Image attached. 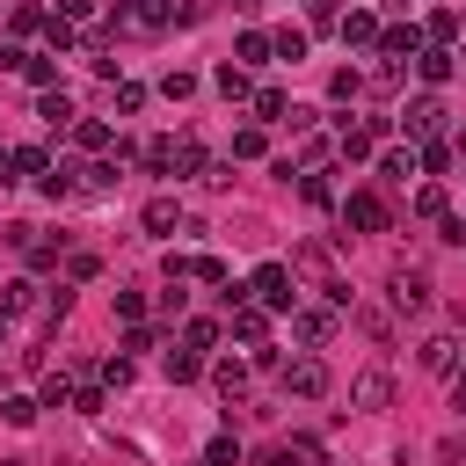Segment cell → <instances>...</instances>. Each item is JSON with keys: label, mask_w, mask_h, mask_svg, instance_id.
<instances>
[{"label": "cell", "mask_w": 466, "mask_h": 466, "mask_svg": "<svg viewBox=\"0 0 466 466\" xmlns=\"http://www.w3.org/2000/svg\"><path fill=\"white\" fill-rule=\"evenodd\" d=\"M415 218H437V226L451 218V197H444V182H422V189H415Z\"/></svg>", "instance_id": "25"}, {"label": "cell", "mask_w": 466, "mask_h": 466, "mask_svg": "<svg viewBox=\"0 0 466 466\" xmlns=\"http://www.w3.org/2000/svg\"><path fill=\"white\" fill-rule=\"evenodd\" d=\"M124 350L138 357V350H160V328H146V320H131V335H124Z\"/></svg>", "instance_id": "44"}, {"label": "cell", "mask_w": 466, "mask_h": 466, "mask_svg": "<svg viewBox=\"0 0 466 466\" xmlns=\"http://www.w3.org/2000/svg\"><path fill=\"white\" fill-rule=\"evenodd\" d=\"M379 29H386V22H379L371 7H350V15H342V44H350V51H379Z\"/></svg>", "instance_id": "11"}, {"label": "cell", "mask_w": 466, "mask_h": 466, "mask_svg": "<svg viewBox=\"0 0 466 466\" xmlns=\"http://www.w3.org/2000/svg\"><path fill=\"white\" fill-rule=\"evenodd\" d=\"M459 218H466V211H459Z\"/></svg>", "instance_id": "57"}, {"label": "cell", "mask_w": 466, "mask_h": 466, "mask_svg": "<svg viewBox=\"0 0 466 466\" xmlns=\"http://www.w3.org/2000/svg\"><path fill=\"white\" fill-rule=\"evenodd\" d=\"M116 182H124V175H116V160H87V167H80V189H95V197H109Z\"/></svg>", "instance_id": "27"}, {"label": "cell", "mask_w": 466, "mask_h": 466, "mask_svg": "<svg viewBox=\"0 0 466 466\" xmlns=\"http://www.w3.org/2000/svg\"><path fill=\"white\" fill-rule=\"evenodd\" d=\"M44 167H51L44 146H7L0 153V182H44Z\"/></svg>", "instance_id": "7"}, {"label": "cell", "mask_w": 466, "mask_h": 466, "mask_svg": "<svg viewBox=\"0 0 466 466\" xmlns=\"http://www.w3.org/2000/svg\"><path fill=\"white\" fill-rule=\"evenodd\" d=\"M269 44H277V58H291V66H299V58H306V29H277V36H269Z\"/></svg>", "instance_id": "36"}, {"label": "cell", "mask_w": 466, "mask_h": 466, "mask_svg": "<svg viewBox=\"0 0 466 466\" xmlns=\"http://www.w3.org/2000/svg\"><path fill=\"white\" fill-rule=\"evenodd\" d=\"M0 350H7V313H0Z\"/></svg>", "instance_id": "53"}, {"label": "cell", "mask_w": 466, "mask_h": 466, "mask_svg": "<svg viewBox=\"0 0 466 466\" xmlns=\"http://www.w3.org/2000/svg\"><path fill=\"white\" fill-rule=\"evenodd\" d=\"M36 116H44L51 131H66V124H73V102H66V87H44V95H36Z\"/></svg>", "instance_id": "22"}, {"label": "cell", "mask_w": 466, "mask_h": 466, "mask_svg": "<svg viewBox=\"0 0 466 466\" xmlns=\"http://www.w3.org/2000/svg\"><path fill=\"white\" fill-rule=\"evenodd\" d=\"M415 73H422L430 87H444V80L459 73V51H451V44H422V51H415Z\"/></svg>", "instance_id": "12"}, {"label": "cell", "mask_w": 466, "mask_h": 466, "mask_svg": "<svg viewBox=\"0 0 466 466\" xmlns=\"http://www.w3.org/2000/svg\"><path fill=\"white\" fill-rule=\"evenodd\" d=\"M146 313V291H116V320H138Z\"/></svg>", "instance_id": "50"}, {"label": "cell", "mask_w": 466, "mask_h": 466, "mask_svg": "<svg viewBox=\"0 0 466 466\" xmlns=\"http://www.w3.org/2000/svg\"><path fill=\"white\" fill-rule=\"evenodd\" d=\"M415 51H422V22H386V29H379V58H386V66H408Z\"/></svg>", "instance_id": "6"}, {"label": "cell", "mask_w": 466, "mask_h": 466, "mask_svg": "<svg viewBox=\"0 0 466 466\" xmlns=\"http://www.w3.org/2000/svg\"><path fill=\"white\" fill-rule=\"evenodd\" d=\"M459 58H466V51H459Z\"/></svg>", "instance_id": "56"}, {"label": "cell", "mask_w": 466, "mask_h": 466, "mask_svg": "<svg viewBox=\"0 0 466 466\" xmlns=\"http://www.w3.org/2000/svg\"><path fill=\"white\" fill-rule=\"evenodd\" d=\"M306 7H320V0H306Z\"/></svg>", "instance_id": "55"}, {"label": "cell", "mask_w": 466, "mask_h": 466, "mask_svg": "<svg viewBox=\"0 0 466 466\" xmlns=\"http://www.w3.org/2000/svg\"><path fill=\"white\" fill-rule=\"evenodd\" d=\"M269 138H262V124H248V131H233V160H255Z\"/></svg>", "instance_id": "37"}, {"label": "cell", "mask_w": 466, "mask_h": 466, "mask_svg": "<svg viewBox=\"0 0 466 466\" xmlns=\"http://www.w3.org/2000/svg\"><path fill=\"white\" fill-rule=\"evenodd\" d=\"M218 335H226V328H218V320H189V328H182V342H189V350H211V342H218Z\"/></svg>", "instance_id": "40"}, {"label": "cell", "mask_w": 466, "mask_h": 466, "mask_svg": "<svg viewBox=\"0 0 466 466\" xmlns=\"http://www.w3.org/2000/svg\"><path fill=\"white\" fill-rule=\"evenodd\" d=\"M138 218H146V233H175V226H182V204H175V197H153Z\"/></svg>", "instance_id": "26"}, {"label": "cell", "mask_w": 466, "mask_h": 466, "mask_svg": "<svg viewBox=\"0 0 466 466\" xmlns=\"http://www.w3.org/2000/svg\"><path fill=\"white\" fill-rule=\"evenodd\" d=\"M160 95H167V102H182V95H197V80H189V73H167V80H160Z\"/></svg>", "instance_id": "47"}, {"label": "cell", "mask_w": 466, "mask_h": 466, "mask_svg": "<svg viewBox=\"0 0 466 466\" xmlns=\"http://www.w3.org/2000/svg\"><path fill=\"white\" fill-rule=\"evenodd\" d=\"M44 44H51V58H58V51H73L80 36H73V22H66V15H51V22H44Z\"/></svg>", "instance_id": "35"}, {"label": "cell", "mask_w": 466, "mask_h": 466, "mask_svg": "<svg viewBox=\"0 0 466 466\" xmlns=\"http://www.w3.org/2000/svg\"><path fill=\"white\" fill-rule=\"evenodd\" d=\"M357 328H364V335H371V342H386V335H393V320H386V313H379V306H357Z\"/></svg>", "instance_id": "39"}, {"label": "cell", "mask_w": 466, "mask_h": 466, "mask_svg": "<svg viewBox=\"0 0 466 466\" xmlns=\"http://www.w3.org/2000/svg\"><path fill=\"white\" fill-rule=\"evenodd\" d=\"M269 466H320V437H306V430L284 437V444L269 451Z\"/></svg>", "instance_id": "15"}, {"label": "cell", "mask_w": 466, "mask_h": 466, "mask_svg": "<svg viewBox=\"0 0 466 466\" xmlns=\"http://www.w3.org/2000/svg\"><path fill=\"white\" fill-rule=\"evenodd\" d=\"M422 371H459V335H430L422 342Z\"/></svg>", "instance_id": "19"}, {"label": "cell", "mask_w": 466, "mask_h": 466, "mask_svg": "<svg viewBox=\"0 0 466 466\" xmlns=\"http://www.w3.org/2000/svg\"><path fill=\"white\" fill-rule=\"evenodd\" d=\"M386 400H393V371H386V364H371V371H357V379H350V408L379 415Z\"/></svg>", "instance_id": "5"}, {"label": "cell", "mask_w": 466, "mask_h": 466, "mask_svg": "<svg viewBox=\"0 0 466 466\" xmlns=\"http://www.w3.org/2000/svg\"><path fill=\"white\" fill-rule=\"evenodd\" d=\"M299 197H306V204H335V182H328V175H299Z\"/></svg>", "instance_id": "38"}, {"label": "cell", "mask_w": 466, "mask_h": 466, "mask_svg": "<svg viewBox=\"0 0 466 466\" xmlns=\"http://www.w3.org/2000/svg\"><path fill=\"white\" fill-rule=\"evenodd\" d=\"M197 284H226V262L218 255H197Z\"/></svg>", "instance_id": "49"}, {"label": "cell", "mask_w": 466, "mask_h": 466, "mask_svg": "<svg viewBox=\"0 0 466 466\" xmlns=\"http://www.w3.org/2000/svg\"><path fill=\"white\" fill-rule=\"evenodd\" d=\"M233 7H262V0H233Z\"/></svg>", "instance_id": "54"}, {"label": "cell", "mask_w": 466, "mask_h": 466, "mask_svg": "<svg viewBox=\"0 0 466 466\" xmlns=\"http://www.w3.org/2000/svg\"><path fill=\"white\" fill-rule=\"evenodd\" d=\"M0 66H15L36 95H44V87H58V58H51V51H22V44H7V51H0Z\"/></svg>", "instance_id": "4"}, {"label": "cell", "mask_w": 466, "mask_h": 466, "mask_svg": "<svg viewBox=\"0 0 466 466\" xmlns=\"http://www.w3.org/2000/svg\"><path fill=\"white\" fill-rule=\"evenodd\" d=\"M291 116V95L284 87H255V124H284Z\"/></svg>", "instance_id": "21"}, {"label": "cell", "mask_w": 466, "mask_h": 466, "mask_svg": "<svg viewBox=\"0 0 466 466\" xmlns=\"http://www.w3.org/2000/svg\"><path fill=\"white\" fill-rule=\"evenodd\" d=\"M44 22H51L44 7H15V36H29V29H44Z\"/></svg>", "instance_id": "46"}, {"label": "cell", "mask_w": 466, "mask_h": 466, "mask_svg": "<svg viewBox=\"0 0 466 466\" xmlns=\"http://www.w3.org/2000/svg\"><path fill=\"white\" fill-rule=\"evenodd\" d=\"M0 415H7L15 430H29V422L44 415V400H29V393H7V400H0Z\"/></svg>", "instance_id": "32"}, {"label": "cell", "mask_w": 466, "mask_h": 466, "mask_svg": "<svg viewBox=\"0 0 466 466\" xmlns=\"http://www.w3.org/2000/svg\"><path fill=\"white\" fill-rule=\"evenodd\" d=\"M430 291H437V284H430V269H408V262H400V269L386 277V299H393V313H422V306H430Z\"/></svg>", "instance_id": "2"}, {"label": "cell", "mask_w": 466, "mask_h": 466, "mask_svg": "<svg viewBox=\"0 0 466 466\" xmlns=\"http://www.w3.org/2000/svg\"><path fill=\"white\" fill-rule=\"evenodd\" d=\"M291 335H299L306 350H320V342L335 335V306H299V313H291Z\"/></svg>", "instance_id": "10"}, {"label": "cell", "mask_w": 466, "mask_h": 466, "mask_svg": "<svg viewBox=\"0 0 466 466\" xmlns=\"http://www.w3.org/2000/svg\"><path fill=\"white\" fill-rule=\"evenodd\" d=\"M58 15H66V22H87V15H95V0H58Z\"/></svg>", "instance_id": "52"}, {"label": "cell", "mask_w": 466, "mask_h": 466, "mask_svg": "<svg viewBox=\"0 0 466 466\" xmlns=\"http://www.w3.org/2000/svg\"><path fill=\"white\" fill-rule=\"evenodd\" d=\"M277 386L299 393V400H320L328 393V364L320 357H291V364H277Z\"/></svg>", "instance_id": "3"}, {"label": "cell", "mask_w": 466, "mask_h": 466, "mask_svg": "<svg viewBox=\"0 0 466 466\" xmlns=\"http://www.w3.org/2000/svg\"><path fill=\"white\" fill-rule=\"evenodd\" d=\"M211 87H218L226 102H255V87H248V66H240V58H226V66L211 73Z\"/></svg>", "instance_id": "16"}, {"label": "cell", "mask_w": 466, "mask_h": 466, "mask_svg": "<svg viewBox=\"0 0 466 466\" xmlns=\"http://www.w3.org/2000/svg\"><path fill=\"white\" fill-rule=\"evenodd\" d=\"M248 299L269 306V313H299V277H291V262H262V269L248 277Z\"/></svg>", "instance_id": "1"}, {"label": "cell", "mask_w": 466, "mask_h": 466, "mask_svg": "<svg viewBox=\"0 0 466 466\" xmlns=\"http://www.w3.org/2000/svg\"><path fill=\"white\" fill-rule=\"evenodd\" d=\"M226 328H233L240 342H255V350H262V335H269V306H255V299H240V306H226Z\"/></svg>", "instance_id": "9"}, {"label": "cell", "mask_w": 466, "mask_h": 466, "mask_svg": "<svg viewBox=\"0 0 466 466\" xmlns=\"http://www.w3.org/2000/svg\"><path fill=\"white\" fill-rule=\"evenodd\" d=\"M109 102L131 116V109H146V87H138V80H116V95H109Z\"/></svg>", "instance_id": "43"}, {"label": "cell", "mask_w": 466, "mask_h": 466, "mask_svg": "<svg viewBox=\"0 0 466 466\" xmlns=\"http://www.w3.org/2000/svg\"><path fill=\"white\" fill-rule=\"evenodd\" d=\"M400 124H408V138H437V124H444V102H437V95H415V102L400 109Z\"/></svg>", "instance_id": "13"}, {"label": "cell", "mask_w": 466, "mask_h": 466, "mask_svg": "<svg viewBox=\"0 0 466 466\" xmlns=\"http://www.w3.org/2000/svg\"><path fill=\"white\" fill-rule=\"evenodd\" d=\"M459 36V15L451 7H430V22H422V44H451Z\"/></svg>", "instance_id": "30"}, {"label": "cell", "mask_w": 466, "mask_h": 466, "mask_svg": "<svg viewBox=\"0 0 466 466\" xmlns=\"http://www.w3.org/2000/svg\"><path fill=\"white\" fill-rule=\"evenodd\" d=\"M204 466H240V444H233V437H211V444H204Z\"/></svg>", "instance_id": "41"}, {"label": "cell", "mask_w": 466, "mask_h": 466, "mask_svg": "<svg viewBox=\"0 0 466 466\" xmlns=\"http://www.w3.org/2000/svg\"><path fill=\"white\" fill-rule=\"evenodd\" d=\"M102 386H116V393H124V386H131V357H109V364H102Z\"/></svg>", "instance_id": "45"}, {"label": "cell", "mask_w": 466, "mask_h": 466, "mask_svg": "<svg viewBox=\"0 0 466 466\" xmlns=\"http://www.w3.org/2000/svg\"><path fill=\"white\" fill-rule=\"evenodd\" d=\"M197 371H204V350H189V342H182V350H167V379H175V386H189Z\"/></svg>", "instance_id": "29"}, {"label": "cell", "mask_w": 466, "mask_h": 466, "mask_svg": "<svg viewBox=\"0 0 466 466\" xmlns=\"http://www.w3.org/2000/svg\"><path fill=\"white\" fill-rule=\"evenodd\" d=\"M269 51H277V44H269L262 29H240V44H233V58H240V66H262Z\"/></svg>", "instance_id": "31"}, {"label": "cell", "mask_w": 466, "mask_h": 466, "mask_svg": "<svg viewBox=\"0 0 466 466\" xmlns=\"http://www.w3.org/2000/svg\"><path fill=\"white\" fill-rule=\"evenodd\" d=\"M328 95H335V102H357V95H364V80H357V73H350V66H342V73H335V80H328Z\"/></svg>", "instance_id": "42"}, {"label": "cell", "mask_w": 466, "mask_h": 466, "mask_svg": "<svg viewBox=\"0 0 466 466\" xmlns=\"http://www.w3.org/2000/svg\"><path fill=\"white\" fill-rule=\"evenodd\" d=\"M36 189H44V197H51V204H58V197H73V189H80V167H73V160H51V167H44V182H36Z\"/></svg>", "instance_id": "18"}, {"label": "cell", "mask_w": 466, "mask_h": 466, "mask_svg": "<svg viewBox=\"0 0 466 466\" xmlns=\"http://www.w3.org/2000/svg\"><path fill=\"white\" fill-rule=\"evenodd\" d=\"M335 146H342V160H371L379 131H371V124H342V138H335Z\"/></svg>", "instance_id": "24"}, {"label": "cell", "mask_w": 466, "mask_h": 466, "mask_svg": "<svg viewBox=\"0 0 466 466\" xmlns=\"http://www.w3.org/2000/svg\"><path fill=\"white\" fill-rule=\"evenodd\" d=\"M415 160H422V175H444V167H451L459 153H451L444 138H422V153H415Z\"/></svg>", "instance_id": "33"}, {"label": "cell", "mask_w": 466, "mask_h": 466, "mask_svg": "<svg viewBox=\"0 0 466 466\" xmlns=\"http://www.w3.org/2000/svg\"><path fill=\"white\" fill-rule=\"evenodd\" d=\"M44 408H73V386L66 379H44Z\"/></svg>", "instance_id": "51"}, {"label": "cell", "mask_w": 466, "mask_h": 466, "mask_svg": "<svg viewBox=\"0 0 466 466\" xmlns=\"http://www.w3.org/2000/svg\"><path fill=\"white\" fill-rule=\"evenodd\" d=\"M415 167H422V160H415V153H400V146H386V153H379V175H393V182H408Z\"/></svg>", "instance_id": "34"}, {"label": "cell", "mask_w": 466, "mask_h": 466, "mask_svg": "<svg viewBox=\"0 0 466 466\" xmlns=\"http://www.w3.org/2000/svg\"><path fill=\"white\" fill-rule=\"evenodd\" d=\"M291 277H320V291H328V284H335V277H328V240H306V248L291 255Z\"/></svg>", "instance_id": "17"}, {"label": "cell", "mask_w": 466, "mask_h": 466, "mask_svg": "<svg viewBox=\"0 0 466 466\" xmlns=\"http://www.w3.org/2000/svg\"><path fill=\"white\" fill-rule=\"evenodd\" d=\"M22 255H29V269H51V262H58V248H51V240H29Z\"/></svg>", "instance_id": "48"}, {"label": "cell", "mask_w": 466, "mask_h": 466, "mask_svg": "<svg viewBox=\"0 0 466 466\" xmlns=\"http://www.w3.org/2000/svg\"><path fill=\"white\" fill-rule=\"evenodd\" d=\"M167 175H211V160H204V146L182 131V138H167Z\"/></svg>", "instance_id": "14"}, {"label": "cell", "mask_w": 466, "mask_h": 466, "mask_svg": "<svg viewBox=\"0 0 466 466\" xmlns=\"http://www.w3.org/2000/svg\"><path fill=\"white\" fill-rule=\"evenodd\" d=\"M211 386H218L226 400H240V393H248V364H240V357H218V364H211Z\"/></svg>", "instance_id": "20"}, {"label": "cell", "mask_w": 466, "mask_h": 466, "mask_svg": "<svg viewBox=\"0 0 466 466\" xmlns=\"http://www.w3.org/2000/svg\"><path fill=\"white\" fill-rule=\"evenodd\" d=\"M342 218H350L357 233H386V197H379V189H350V197H342Z\"/></svg>", "instance_id": "8"}, {"label": "cell", "mask_w": 466, "mask_h": 466, "mask_svg": "<svg viewBox=\"0 0 466 466\" xmlns=\"http://www.w3.org/2000/svg\"><path fill=\"white\" fill-rule=\"evenodd\" d=\"M73 138H80L87 153H116V131H109L102 116H80V124H73Z\"/></svg>", "instance_id": "23"}, {"label": "cell", "mask_w": 466, "mask_h": 466, "mask_svg": "<svg viewBox=\"0 0 466 466\" xmlns=\"http://www.w3.org/2000/svg\"><path fill=\"white\" fill-rule=\"evenodd\" d=\"M29 306H36V284H29V277L0 284V313H7V320H15V313H29Z\"/></svg>", "instance_id": "28"}]
</instances>
